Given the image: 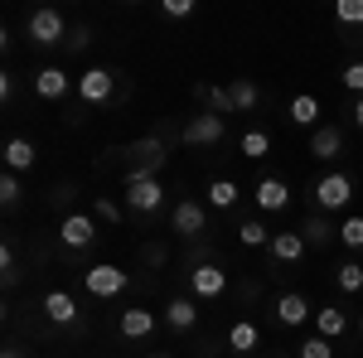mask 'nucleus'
<instances>
[{"instance_id":"13","label":"nucleus","mask_w":363,"mask_h":358,"mask_svg":"<svg viewBox=\"0 0 363 358\" xmlns=\"http://www.w3.org/2000/svg\"><path fill=\"white\" fill-rule=\"evenodd\" d=\"M252 198H257V208H262V213H281V208L291 203V189H286V179H277V174H267V179H257V189H252Z\"/></svg>"},{"instance_id":"37","label":"nucleus","mask_w":363,"mask_h":358,"mask_svg":"<svg viewBox=\"0 0 363 358\" xmlns=\"http://www.w3.org/2000/svg\"><path fill=\"white\" fill-rule=\"evenodd\" d=\"M0 276H5V281H15V247H10V242L0 247Z\"/></svg>"},{"instance_id":"25","label":"nucleus","mask_w":363,"mask_h":358,"mask_svg":"<svg viewBox=\"0 0 363 358\" xmlns=\"http://www.w3.org/2000/svg\"><path fill=\"white\" fill-rule=\"evenodd\" d=\"M291 121H296V126H315V121H320V97H310V92H301V97H291Z\"/></svg>"},{"instance_id":"4","label":"nucleus","mask_w":363,"mask_h":358,"mask_svg":"<svg viewBox=\"0 0 363 358\" xmlns=\"http://www.w3.org/2000/svg\"><path fill=\"white\" fill-rule=\"evenodd\" d=\"M160 203H165V184H160L155 174L126 179V208H131V213H155Z\"/></svg>"},{"instance_id":"41","label":"nucleus","mask_w":363,"mask_h":358,"mask_svg":"<svg viewBox=\"0 0 363 358\" xmlns=\"http://www.w3.org/2000/svg\"><path fill=\"white\" fill-rule=\"evenodd\" d=\"M0 358H29V354H25V349H5Z\"/></svg>"},{"instance_id":"21","label":"nucleus","mask_w":363,"mask_h":358,"mask_svg":"<svg viewBox=\"0 0 363 358\" xmlns=\"http://www.w3.org/2000/svg\"><path fill=\"white\" fill-rule=\"evenodd\" d=\"M257 344H262V330H257L252 320H238V325L228 330V349H233V354H252Z\"/></svg>"},{"instance_id":"10","label":"nucleus","mask_w":363,"mask_h":358,"mask_svg":"<svg viewBox=\"0 0 363 358\" xmlns=\"http://www.w3.org/2000/svg\"><path fill=\"white\" fill-rule=\"evenodd\" d=\"M306 320H315V305H310L301 291H286V296H277V325L296 330V325H306Z\"/></svg>"},{"instance_id":"1","label":"nucleus","mask_w":363,"mask_h":358,"mask_svg":"<svg viewBox=\"0 0 363 358\" xmlns=\"http://www.w3.org/2000/svg\"><path fill=\"white\" fill-rule=\"evenodd\" d=\"M25 34H29V44L54 49V44H68V20L58 15L54 5H44V10H34V15L25 20Z\"/></svg>"},{"instance_id":"40","label":"nucleus","mask_w":363,"mask_h":358,"mask_svg":"<svg viewBox=\"0 0 363 358\" xmlns=\"http://www.w3.org/2000/svg\"><path fill=\"white\" fill-rule=\"evenodd\" d=\"M354 126L363 131V97H354Z\"/></svg>"},{"instance_id":"20","label":"nucleus","mask_w":363,"mask_h":358,"mask_svg":"<svg viewBox=\"0 0 363 358\" xmlns=\"http://www.w3.org/2000/svg\"><path fill=\"white\" fill-rule=\"evenodd\" d=\"M160 320H165L174 334H184V330H194V325H199V310H194V301H184V296H179V301L165 305V315H160Z\"/></svg>"},{"instance_id":"6","label":"nucleus","mask_w":363,"mask_h":358,"mask_svg":"<svg viewBox=\"0 0 363 358\" xmlns=\"http://www.w3.org/2000/svg\"><path fill=\"white\" fill-rule=\"evenodd\" d=\"M58 237H63L68 252L92 247V242H97V218H92V213H68V218L58 223Z\"/></svg>"},{"instance_id":"16","label":"nucleus","mask_w":363,"mask_h":358,"mask_svg":"<svg viewBox=\"0 0 363 358\" xmlns=\"http://www.w3.org/2000/svg\"><path fill=\"white\" fill-rule=\"evenodd\" d=\"M68 87H73V78H68L63 68H39V73H34V92H39L44 102H58V97H68Z\"/></svg>"},{"instance_id":"23","label":"nucleus","mask_w":363,"mask_h":358,"mask_svg":"<svg viewBox=\"0 0 363 358\" xmlns=\"http://www.w3.org/2000/svg\"><path fill=\"white\" fill-rule=\"evenodd\" d=\"M272 237H277V233H272L262 218L238 223V242H242V247H272Z\"/></svg>"},{"instance_id":"33","label":"nucleus","mask_w":363,"mask_h":358,"mask_svg":"<svg viewBox=\"0 0 363 358\" xmlns=\"http://www.w3.org/2000/svg\"><path fill=\"white\" fill-rule=\"evenodd\" d=\"M92 218H97V223H121V203H116V198H107V194H102V198H97V203H92Z\"/></svg>"},{"instance_id":"22","label":"nucleus","mask_w":363,"mask_h":358,"mask_svg":"<svg viewBox=\"0 0 363 358\" xmlns=\"http://www.w3.org/2000/svg\"><path fill=\"white\" fill-rule=\"evenodd\" d=\"M301 237H306L310 247H325V242H335V237H339V228H330L325 213H310V218L301 223Z\"/></svg>"},{"instance_id":"28","label":"nucleus","mask_w":363,"mask_h":358,"mask_svg":"<svg viewBox=\"0 0 363 358\" xmlns=\"http://www.w3.org/2000/svg\"><path fill=\"white\" fill-rule=\"evenodd\" d=\"M339 291H344V296H354V291H363V267L359 262H339Z\"/></svg>"},{"instance_id":"35","label":"nucleus","mask_w":363,"mask_h":358,"mask_svg":"<svg viewBox=\"0 0 363 358\" xmlns=\"http://www.w3.org/2000/svg\"><path fill=\"white\" fill-rule=\"evenodd\" d=\"M339 83L349 87V92H354V97H363V58H359V63H349V68H344V73H339Z\"/></svg>"},{"instance_id":"12","label":"nucleus","mask_w":363,"mask_h":358,"mask_svg":"<svg viewBox=\"0 0 363 358\" xmlns=\"http://www.w3.org/2000/svg\"><path fill=\"white\" fill-rule=\"evenodd\" d=\"M160 325V315L155 310H145V305H131V310H121V320H116V330L126 334V339H150Z\"/></svg>"},{"instance_id":"8","label":"nucleus","mask_w":363,"mask_h":358,"mask_svg":"<svg viewBox=\"0 0 363 358\" xmlns=\"http://www.w3.org/2000/svg\"><path fill=\"white\" fill-rule=\"evenodd\" d=\"M228 131V116H218V111H203V116H194V121H184V131L179 136L189 140V145H218Z\"/></svg>"},{"instance_id":"34","label":"nucleus","mask_w":363,"mask_h":358,"mask_svg":"<svg viewBox=\"0 0 363 358\" xmlns=\"http://www.w3.org/2000/svg\"><path fill=\"white\" fill-rule=\"evenodd\" d=\"M160 15L165 20H189L194 15V0H160Z\"/></svg>"},{"instance_id":"31","label":"nucleus","mask_w":363,"mask_h":358,"mask_svg":"<svg viewBox=\"0 0 363 358\" xmlns=\"http://www.w3.org/2000/svg\"><path fill=\"white\" fill-rule=\"evenodd\" d=\"M296 354H301V358H335V344L315 334V339H301V349H296Z\"/></svg>"},{"instance_id":"15","label":"nucleus","mask_w":363,"mask_h":358,"mask_svg":"<svg viewBox=\"0 0 363 358\" xmlns=\"http://www.w3.org/2000/svg\"><path fill=\"white\" fill-rule=\"evenodd\" d=\"M315 334L330 339V344L344 339V334H349V315H344L339 305H320V310H315Z\"/></svg>"},{"instance_id":"32","label":"nucleus","mask_w":363,"mask_h":358,"mask_svg":"<svg viewBox=\"0 0 363 358\" xmlns=\"http://www.w3.org/2000/svg\"><path fill=\"white\" fill-rule=\"evenodd\" d=\"M335 20H339V25H363V0H339Z\"/></svg>"},{"instance_id":"29","label":"nucleus","mask_w":363,"mask_h":358,"mask_svg":"<svg viewBox=\"0 0 363 358\" xmlns=\"http://www.w3.org/2000/svg\"><path fill=\"white\" fill-rule=\"evenodd\" d=\"M208 203H213V208H233V203H238V184H233V179H213V184H208Z\"/></svg>"},{"instance_id":"3","label":"nucleus","mask_w":363,"mask_h":358,"mask_svg":"<svg viewBox=\"0 0 363 358\" xmlns=\"http://www.w3.org/2000/svg\"><path fill=\"white\" fill-rule=\"evenodd\" d=\"M83 286H87V296L112 301V296H121V291L131 286V276L121 272V267H112V262H97V267H87V272H83Z\"/></svg>"},{"instance_id":"26","label":"nucleus","mask_w":363,"mask_h":358,"mask_svg":"<svg viewBox=\"0 0 363 358\" xmlns=\"http://www.w3.org/2000/svg\"><path fill=\"white\" fill-rule=\"evenodd\" d=\"M199 102H208V111H218V116H238L228 87H199Z\"/></svg>"},{"instance_id":"11","label":"nucleus","mask_w":363,"mask_h":358,"mask_svg":"<svg viewBox=\"0 0 363 358\" xmlns=\"http://www.w3.org/2000/svg\"><path fill=\"white\" fill-rule=\"evenodd\" d=\"M174 233H184V237H203V233H208V213H203V203L179 198V203H174Z\"/></svg>"},{"instance_id":"24","label":"nucleus","mask_w":363,"mask_h":358,"mask_svg":"<svg viewBox=\"0 0 363 358\" xmlns=\"http://www.w3.org/2000/svg\"><path fill=\"white\" fill-rule=\"evenodd\" d=\"M228 92H233V111H257V102H262V92H257L252 78H233Z\"/></svg>"},{"instance_id":"43","label":"nucleus","mask_w":363,"mask_h":358,"mask_svg":"<svg viewBox=\"0 0 363 358\" xmlns=\"http://www.w3.org/2000/svg\"><path fill=\"white\" fill-rule=\"evenodd\" d=\"M150 358H165V354H150Z\"/></svg>"},{"instance_id":"9","label":"nucleus","mask_w":363,"mask_h":358,"mask_svg":"<svg viewBox=\"0 0 363 358\" xmlns=\"http://www.w3.org/2000/svg\"><path fill=\"white\" fill-rule=\"evenodd\" d=\"M112 92H116V73H107V68H87L83 78H78V97L92 102V107L112 102Z\"/></svg>"},{"instance_id":"42","label":"nucleus","mask_w":363,"mask_h":358,"mask_svg":"<svg viewBox=\"0 0 363 358\" xmlns=\"http://www.w3.org/2000/svg\"><path fill=\"white\" fill-rule=\"evenodd\" d=\"M359 334H363V315H359Z\"/></svg>"},{"instance_id":"27","label":"nucleus","mask_w":363,"mask_h":358,"mask_svg":"<svg viewBox=\"0 0 363 358\" xmlns=\"http://www.w3.org/2000/svg\"><path fill=\"white\" fill-rule=\"evenodd\" d=\"M238 150H242L247 160H262V155H272V136H267V131H242Z\"/></svg>"},{"instance_id":"5","label":"nucleus","mask_w":363,"mask_h":358,"mask_svg":"<svg viewBox=\"0 0 363 358\" xmlns=\"http://www.w3.org/2000/svg\"><path fill=\"white\" fill-rule=\"evenodd\" d=\"M126 155H131V165H126V179H136V174H155V169L165 165V140H136V145H126Z\"/></svg>"},{"instance_id":"2","label":"nucleus","mask_w":363,"mask_h":358,"mask_svg":"<svg viewBox=\"0 0 363 358\" xmlns=\"http://www.w3.org/2000/svg\"><path fill=\"white\" fill-rule=\"evenodd\" d=\"M349 203H354V179H349V174L330 169V174L315 179V208H320V213H339V208H349Z\"/></svg>"},{"instance_id":"18","label":"nucleus","mask_w":363,"mask_h":358,"mask_svg":"<svg viewBox=\"0 0 363 358\" xmlns=\"http://www.w3.org/2000/svg\"><path fill=\"white\" fill-rule=\"evenodd\" d=\"M44 315H49V325H73L78 320V301L68 291H49L44 296Z\"/></svg>"},{"instance_id":"38","label":"nucleus","mask_w":363,"mask_h":358,"mask_svg":"<svg viewBox=\"0 0 363 358\" xmlns=\"http://www.w3.org/2000/svg\"><path fill=\"white\" fill-rule=\"evenodd\" d=\"M140 257H145L150 267H165V262H169V252H165V247H155V242H150V247H140Z\"/></svg>"},{"instance_id":"7","label":"nucleus","mask_w":363,"mask_h":358,"mask_svg":"<svg viewBox=\"0 0 363 358\" xmlns=\"http://www.w3.org/2000/svg\"><path fill=\"white\" fill-rule=\"evenodd\" d=\"M189 291H194L199 301H218L228 291V272L218 262H199L194 272H189Z\"/></svg>"},{"instance_id":"19","label":"nucleus","mask_w":363,"mask_h":358,"mask_svg":"<svg viewBox=\"0 0 363 358\" xmlns=\"http://www.w3.org/2000/svg\"><path fill=\"white\" fill-rule=\"evenodd\" d=\"M306 252H310V242L301 237V228H291V233H277V237H272V257H277V262H301Z\"/></svg>"},{"instance_id":"36","label":"nucleus","mask_w":363,"mask_h":358,"mask_svg":"<svg viewBox=\"0 0 363 358\" xmlns=\"http://www.w3.org/2000/svg\"><path fill=\"white\" fill-rule=\"evenodd\" d=\"M0 203H20V174H0Z\"/></svg>"},{"instance_id":"14","label":"nucleus","mask_w":363,"mask_h":358,"mask_svg":"<svg viewBox=\"0 0 363 358\" xmlns=\"http://www.w3.org/2000/svg\"><path fill=\"white\" fill-rule=\"evenodd\" d=\"M310 155H315V160H339V155H344V131H339V126H315Z\"/></svg>"},{"instance_id":"39","label":"nucleus","mask_w":363,"mask_h":358,"mask_svg":"<svg viewBox=\"0 0 363 358\" xmlns=\"http://www.w3.org/2000/svg\"><path fill=\"white\" fill-rule=\"evenodd\" d=\"M68 49H87V25H73V39H68Z\"/></svg>"},{"instance_id":"30","label":"nucleus","mask_w":363,"mask_h":358,"mask_svg":"<svg viewBox=\"0 0 363 358\" xmlns=\"http://www.w3.org/2000/svg\"><path fill=\"white\" fill-rule=\"evenodd\" d=\"M339 242H344V247H363V218L359 213L339 223Z\"/></svg>"},{"instance_id":"17","label":"nucleus","mask_w":363,"mask_h":358,"mask_svg":"<svg viewBox=\"0 0 363 358\" xmlns=\"http://www.w3.org/2000/svg\"><path fill=\"white\" fill-rule=\"evenodd\" d=\"M34 160H39L34 140H25V136H10V140H5V169H10V174H25V169H34Z\"/></svg>"}]
</instances>
